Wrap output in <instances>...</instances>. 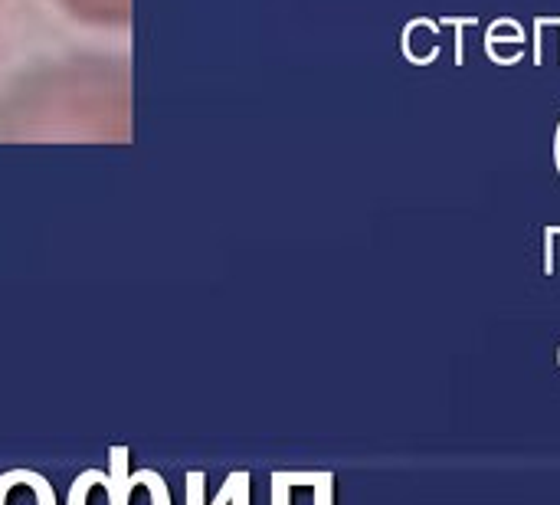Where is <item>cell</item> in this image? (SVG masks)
<instances>
[{"label":"cell","mask_w":560,"mask_h":505,"mask_svg":"<svg viewBox=\"0 0 560 505\" xmlns=\"http://www.w3.org/2000/svg\"><path fill=\"white\" fill-rule=\"evenodd\" d=\"M403 50L410 53V60L416 63H430L439 56V43H436V27L430 20H416L403 33Z\"/></svg>","instance_id":"1"},{"label":"cell","mask_w":560,"mask_h":505,"mask_svg":"<svg viewBox=\"0 0 560 505\" xmlns=\"http://www.w3.org/2000/svg\"><path fill=\"white\" fill-rule=\"evenodd\" d=\"M112 469H109V483H105V499L109 505H128L131 502V483H128V446H112Z\"/></svg>","instance_id":"2"},{"label":"cell","mask_w":560,"mask_h":505,"mask_svg":"<svg viewBox=\"0 0 560 505\" xmlns=\"http://www.w3.org/2000/svg\"><path fill=\"white\" fill-rule=\"evenodd\" d=\"M210 505H249V473H230Z\"/></svg>","instance_id":"3"},{"label":"cell","mask_w":560,"mask_h":505,"mask_svg":"<svg viewBox=\"0 0 560 505\" xmlns=\"http://www.w3.org/2000/svg\"><path fill=\"white\" fill-rule=\"evenodd\" d=\"M131 489L135 486H148V496H151V505H171V492H168V483L154 473V469H138L135 476H128Z\"/></svg>","instance_id":"4"},{"label":"cell","mask_w":560,"mask_h":505,"mask_svg":"<svg viewBox=\"0 0 560 505\" xmlns=\"http://www.w3.org/2000/svg\"><path fill=\"white\" fill-rule=\"evenodd\" d=\"M105 483H109V473H102V469H86V473H79L76 483L69 486L66 505H86L92 486H105Z\"/></svg>","instance_id":"5"},{"label":"cell","mask_w":560,"mask_h":505,"mask_svg":"<svg viewBox=\"0 0 560 505\" xmlns=\"http://www.w3.org/2000/svg\"><path fill=\"white\" fill-rule=\"evenodd\" d=\"M488 53L498 63H518L524 53V43H505V40H488Z\"/></svg>","instance_id":"6"},{"label":"cell","mask_w":560,"mask_h":505,"mask_svg":"<svg viewBox=\"0 0 560 505\" xmlns=\"http://www.w3.org/2000/svg\"><path fill=\"white\" fill-rule=\"evenodd\" d=\"M488 40H505V43H524V33L515 20H495L488 27Z\"/></svg>","instance_id":"7"},{"label":"cell","mask_w":560,"mask_h":505,"mask_svg":"<svg viewBox=\"0 0 560 505\" xmlns=\"http://www.w3.org/2000/svg\"><path fill=\"white\" fill-rule=\"evenodd\" d=\"M204 473L200 469H190L187 473V505H204Z\"/></svg>","instance_id":"8"},{"label":"cell","mask_w":560,"mask_h":505,"mask_svg":"<svg viewBox=\"0 0 560 505\" xmlns=\"http://www.w3.org/2000/svg\"><path fill=\"white\" fill-rule=\"evenodd\" d=\"M272 505H289V483L272 476Z\"/></svg>","instance_id":"9"},{"label":"cell","mask_w":560,"mask_h":505,"mask_svg":"<svg viewBox=\"0 0 560 505\" xmlns=\"http://www.w3.org/2000/svg\"><path fill=\"white\" fill-rule=\"evenodd\" d=\"M318 505H328V476H321V489H318Z\"/></svg>","instance_id":"10"}]
</instances>
